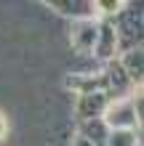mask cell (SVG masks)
I'll list each match as a JSON object with an SVG mask.
<instances>
[{
	"mask_svg": "<svg viewBox=\"0 0 144 146\" xmlns=\"http://www.w3.org/2000/svg\"><path fill=\"white\" fill-rule=\"evenodd\" d=\"M8 133V122H5V117L0 114V141H3V135Z\"/></svg>",
	"mask_w": 144,
	"mask_h": 146,
	"instance_id": "obj_1",
	"label": "cell"
}]
</instances>
